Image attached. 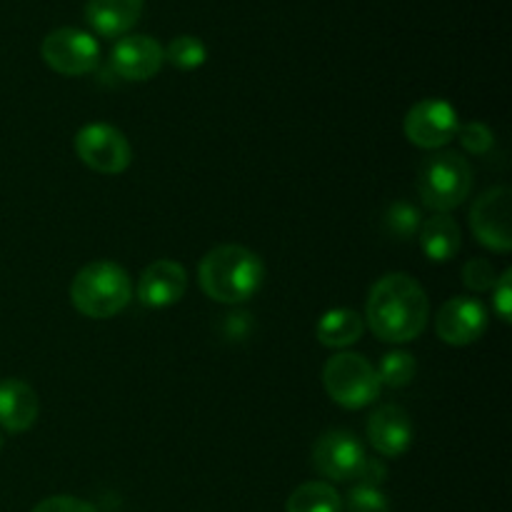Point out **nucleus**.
Masks as SVG:
<instances>
[{"label": "nucleus", "mask_w": 512, "mask_h": 512, "mask_svg": "<svg viewBox=\"0 0 512 512\" xmlns=\"http://www.w3.org/2000/svg\"><path fill=\"white\" fill-rule=\"evenodd\" d=\"M430 303L418 280L390 273L373 285L368 295V328L385 343H410L428 325Z\"/></svg>", "instance_id": "nucleus-1"}, {"label": "nucleus", "mask_w": 512, "mask_h": 512, "mask_svg": "<svg viewBox=\"0 0 512 512\" xmlns=\"http://www.w3.org/2000/svg\"><path fill=\"white\" fill-rule=\"evenodd\" d=\"M265 278V265L243 245H218L198 268L200 288L215 303L238 305L253 298Z\"/></svg>", "instance_id": "nucleus-2"}, {"label": "nucleus", "mask_w": 512, "mask_h": 512, "mask_svg": "<svg viewBox=\"0 0 512 512\" xmlns=\"http://www.w3.org/2000/svg\"><path fill=\"white\" fill-rule=\"evenodd\" d=\"M133 298V285L128 273L118 263L98 260L80 270L70 285V300L85 318L108 320L128 308Z\"/></svg>", "instance_id": "nucleus-3"}, {"label": "nucleus", "mask_w": 512, "mask_h": 512, "mask_svg": "<svg viewBox=\"0 0 512 512\" xmlns=\"http://www.w3.org/2000/svg\"><path fill=\"white\" fill-rule=\"evenodd\" d=\"M470 188H473V168L455 150H440L420 165L418 193L423 205L435 213H448L463 205Z\"/></svg>", "instance_id": "nucleus-4"}, {"label": "nucleus", "mask_w": 512, "mask_h": 512, "mask_svg": "<svg viewBox=\"0 0 512 512\" xmlns=\"http://www.w3.org/2000/svg\"><path fill=\"white\" fill-rule=\"evenodd\" d=\"M323 385L330 398L348 410H360L380 395V380L373 365L358 353H338L325 363Z\"/></svg>", "instance_id": "nucleus-5"}, {"label": "nucleus", "mask_w": 512, "mask_h": 512, "mask_svg": "<svg viewBox=\"0 0 512 512\" xmlns=\"http://www.w3.org/2000/svg\"><path fill=\"white\" fill-rule=\"evenodd\" d=\"M75 153L100 175H118L133 163V150L128 138L108 123H90L75 135Z\"/></svg>", "instance_id": "nucleus-6"}, {"label": "nucleus", "mask_w": 512, "mask_h": 512, "mask_svg": "<svg viewBox=\"0 0 512 512\" xmlns=\"http://www.w3.org/2000/svg\"><path fill=\"white\" fill-rule=\"evenodd\" d=\"M40 55H43L45 65L53 68L55 73L75 78V75L90 73L98 65L100 45L85 30L58 28L45 35Z\"/></svg>", "instance_id": "nucleus-7"}, {"label": "nucleus", "mask_w": 512, "mask_h": 512, "mask_svg": "<svg viewBox=\"0 0 512 512\" xmlns=\"http://www.w3.org/2000/svg\"><path fill=\"white\" fill-rule=\"evenodd\" d=\"M458 110L440 98L415 103L405 115V135L423 150H438L458 135Z\"/></svg>", "instance_id": "nucleus-8"}, {"label": "nucleus", "mask_w": 512, "mask_h": 512, "mask_svg": "<svg viewBox=\"0 0 512 512\" xmlns=\"http://www.w3.org/2000/svg\"><path fill=\"white\" fill-rule=\"evenodd\" d=\"M365 458L368 455H365L360 440L348 430H328L320 435L313 448L315 470L335 483L358 480Z\"/></svg>", "instance_id": "nucleus-9"}, {"label": "nucleus", "mask_w": 512, "mask_h": 512, "mask_svg": "<svg viewBox=\"0 0 512 512\" xmlns=\"http://www.w3.org/2000/svg\"><path fill=\"white\" fill-rule=\"evenodd\" d=\"M510 198V188L500 185V188L480 195L470 210V228H473L475 238L495 253H510L512 248Z\"/></svg>", "instance_id": "nucleus-10"}, {"label": "nucleus", "mask_w": 512, "mask_h": 512, "mask_svg": "<svg viewBox=\"0 0 512 512\" xmlns=\"http://www.w3.org/2000/svg\"><path fill=\"white\" fill-rule=\"evenodd\" d=\"M485 328H488V310L480 300L468 298V295L448 300L435 318L438 338L443 343L455 345V348L475 343L485 333Z\"/></svg>", "instance_id": "nucleus-11"}, {"label": "nucleus", "mask_w": 512, "mask_h": 512, "mask_svg": "<svg viewBox=\"0 0 512 512\" xmlns=\"http://www.w3.org/2000/svg\"><path fill=\"white\" fill-rule=\"evenodd\" d=\"M163 45L150 35H123L113 45L110 65L123 80H150L163 68Z\"/></svg>", "instance_id": "nucleus-12"}, {"label": "nucleus", "mask_w": 512, "mask_h": 512, "mask_svg": "<svg viewBox=\"0 0 512 512\" xmlns=\"http://www.w3.org/2000/svg\"><path fill=\"white\" fill-rule=\"evenodd\" d=\"M188 290V273L175 260H155L140 273L138 300L148 308L175 305Z\"/></svg>", "instance_id": "nucleus-13"}, {"label": "nucleus", "mask_w": 512, "mask_h": 512, "mask_svg": "<svg viewBox=\"0 0 512 512\" xmlns=\"http://www.w3.org/2000/svg\"><path fill=\"white\" fill-rule=\"evenodd\" d=\"M365 433L375 453L383 458H400L413 443V420L400 405H383L370 415Z\"/></svg>", "instance_id": "nucleus-14"}, {"label": "nucleus", "mask_w": 512, "mask_h": 512, "mask_svg": "<svg viewBox=\"0 0 512 512\" xmlns=\"http://www.w3.org/2000/svg\"><path fill=\"white\" fill-rule=\"evenodd\" d=\"M38 420V395L18 378L0 380V425L8 433H25Z\"/></svg>", "instance_id": "nucleus-15"}, {"label": "nucleus", "mask_w": 512, "mask_h": 512, "mask_svg": "<svg viewBox=\"0 0 512 512\" xmlns=\"http://www.w3.org/2000/svg\"><path fill=\"white\" fill-rule=\"evenodd\" d=\"M145 0H88L85 20L95 33L105 38H120L140 20Z\"/></svg>", "instance_id": "nucleus-16"}, {"label": "nucleus", "mask_w": 512, "mask_h": 512, "mask_svg": "<svg viewBox=\"0 0 512 512\" xmlns=\"http://www.w3.org/2000/svg\"><path fill=\"white\" fill-rule=\"evenodd\" d=\"M420 248L433 263H448L460 250V228L448 213H435L420 223Z\"/></svg>", "instance_id": "nucleus-17"}, {"label": "nucleus", "mask_w": 512, "mask_h": 512, "mask_svg": "<svg viewBox=\"0 0 512 512\" xmlns=\"http://www.w3.org/2000/svg\"><path fill=\"white\" fill-rule=\"evenodd\" d=\"M363 330V318L355 310L338 308L320 318L318 328H315V338L325 348H348V345L358 343L363 338Z\"/></svg>", "instance_id": "nucleus-18"}, {"label": "nucleus", "mask_w": 512, "mask_h": 512, "mask_svg": "<svg viewBox=\"0 0 512 512\" xmlns=\"http://www.w3.org/2000/svg\"><path fill=\"white\" fill-rule=\"evenodd\" d=\"M285 512H343V500L330 483H305L293 490Z\"/></svg>", "instance_id": "nucleus-19"}, {"label": "nucleus", "mask_w": 512, "mask_h": 512, "mask_svg": "<svg viewBox=\"0 0 512 512\" xmlns=\"http://www.w3.org/2000/svg\"><path fill=\"white\" fill-rule=\"evenodd\" d=\"M163 53L165 60H170L180 70H195L208 60L205 43L200 38H195V35H178V38L170 40V45Z\"/></svg>", "instance_id": "nucleus-20"}, {"label": "nucleus", "mask_w": 512, "mask_h": 512, "mask_svg": "<svg viewBox=\"0 0 512 512\" xmlns=\"http://www.w3.org/2000/svg\"><path fill=\"white\" fill-rule=\"evenodd\" d=\"M378 373L380 385H388V388H403L410 380L415 378V358L413 355L403 353V350H393V353L383 355L380 365L375 368Z\"/></svg>", "instance_id": "nucleus-21"}, {"label": "nucleus", "mask_w": 512, "mask_h": 512, "mask_svg": "<svg viewBox=\"0 0 512 512\" xmlns=\"http://www.w3.org/2000/svg\"><path fill=\"white\" fill-rule=\"evenodd\" d=\"M420 223H423L420 210L408 203H395L393 208H388V213H385V230L398 240H408L413 238V235H418Z\"/></svg>", "instance_id": "nucleus-22"}, {"label": "nucleus", "mask_w": 512, "mask_h": 512, "mask_svg": "<svg viewBox=\"0 0 512 512\" xmlns=\"http://www.w3.org/2000/svg\"><path fill=\"white\" fill-rule=\"evenodd\" d=\"M345 512H390V503L380 488H368V485H355L345 498Z\"/></svg>", "instance_id": "nucleus-23"}, {"label": "nucleus", "mask_w": 512, "mask_h": 512, "mask_svg": "<svg viewBox=\"0 0 512 512\" xmlns=\"http://www.w3.org/2000/svg\"><path fill=\"white\" fill-rule=\"evenodd\" d=\"M498 273H495L493 263L485 258H473L465 263L463 268V283L468 285L475 293H485V290H493Z\"/></svg>", "instance_id": "nucleus-24"}, {"label": "nucleus", "mask_w": 512, "mask_h": 512, "mask_svg": "<svg viewBox=\"0 0 512 512\" xmlns=\"http://www.w3.org/2000/svg\"><path fill=\"white\" fill-rule=\"evenodd\" d=\"M458 140L468 153L473 155H485L495 143L493 130L485 123H468L463 128H458Z\"/></svg>", "instance_id": "nucleus-25"}, {"label": "nucleus", "mask_w": 512, "mask_h": 512, "mask_svg": "<svg viewBox=\"0 0 512 512\" xmlns=\"http://www.w3.org/2000/svg\"><path fill=\"white\" fill-rule=\"evenodd\" d=\"M493 305L495 313L503 323H510L512 315V270L508 268L493 285Z\"/></svg>", "instance_id": "nucleus-26"}, {"label": "nucleus", "mask_w": 512, "mask_h": 512, "mask_svg": "<svg viewBox=\"0 0 512 512\" xmlns=\"http://www.w3.org/2000/svg\"><path fill=\"white\" fill-rule=\"evenodd\" d=\"M33 512H98L85 500L73 498V495H53V498H45L43 503H38Z\"/></svg>", "instance_id": "nucleus-27"}, {"label": "nucleus", "mask_w": 512, "mask_h": 512, "mask_svg": "<svg viewBox=\"0 0 512 512\" xmlns=\"http://www.w3.org/2000/svg\"><path fill=\"white\" fill-rule=\"evenodd\" d=\"M385 475H388V470H385V465L380 463V460L365 458L363 470H360V475H358V485L380 488V485H383V480H385Z\"/></svg>", "instance_id": "nucleus-28"}, {"label": "nucleus", "mask_w": 512, "mask_h": 512, "mask_svg": "<svg viewBox=\"0 0 512 512\" xmlns=\"http://www.w3.org/2000/svg\"><path fill=\"white\" fill-rule=\"evenodd\" d=\"M0 448H3V435H0Z\"/></svg>", "instance_id": "nucleus-29"}]
</instances>
